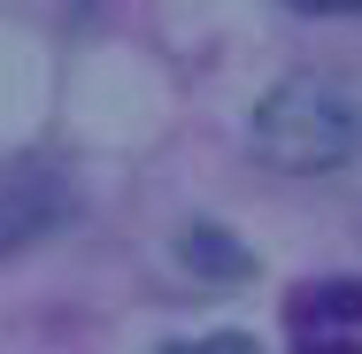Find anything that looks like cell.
<instances>
[{
    "label": "cell",
    "mask_w": 362,
    "mask_h": 354,
    "mask_svg": "<svg viewBox=\"0 0 362 354\" xmlns=\"http://www.w3.org/2000/svg\"><path fill=\"white\" fill-rule=\"evenodd\" d=\"M70 216H77V185L62 162H47V154H8L0 162V254L62 231Z\"/></svg>",
    "instance_id": "7a4b0ae2"
},
{
    "label": "cell",
    "mask_w": 362,
    "mask_h": 354,
    "mask_svg": "<svg viewBox=\"0 0 362 354\" xmlns=\"http://www.w3.org/2000/svg\"><path fill=\"white\" fill-rule=\"evenodd\" d=\"M300 16H362V0H293Z\"/></svg>",
    "instance_id": "8992f818"
},
{
    "label": "cell",
    "mask_w": 362,
    "mask_h": 354,
    "mask_svg": "<svg viewBox=\"0 0 362 354\" xmlns=\"http://www.w3.org/2000/svg\"><path fill=\"white\" fill-rule=\"evenodd\" d=\"M177 254H185L193 278H209V285H239L247 270H255V254H247L231 231H216V223H193V231L177 239Z\"/></svg>",
    "instance_id": "277c9868"
},
{
    "label": "cell",
    "mask_w": 362,
    "mask_h": 354,
    "mask_svg": "<svg viewBox=\"0 0 362 354\" xmlns=\"http://www.w3.org/2000/svg\"><path fill=\"white\" fill-rule=\"evenodd\" d=\"M293 354H362V285L355 278H316L286 300Z\"/></svg>",
    "instance_id": "3957f363"
},
{
    "label": "cell",
    "mask_w": 362,
    "mask_h": 354,
    "mask_svg": "<svg viewBox=\"0 0 362 354\" xmlns=\"http://www.w3.org/2000/svg\"><path fill=\"white\" fill-rule=\"evenodd\" d=\"M255 154L270 170H293V177L355 162L362 154V93L339 85V77H286L255 108Z\"/></svg>",
    "instance_id": "6da1fadb"
},
{
    "label": "cell",
    "mask_w": 362,
    "mask_h": 354,
    "mask_svg": "<svg viewBox=\"0 0 362 354\" xmlns=\"http://www.w3.org/2000/svg\"><path fill=\"white\" fill-rule=\"evenodd\" d=\"M162 354H262L247 331H209V339H185V347H162Z\"/></svg>",
    "instance_id": "5b68a950"
}]
</instances>
